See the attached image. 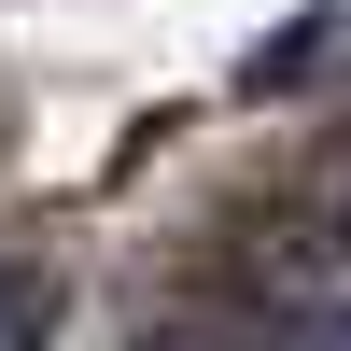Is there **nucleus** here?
<instances>
[{
    "label": "nucleus",
    "instance_id": "nucleus-1",
    "mask_svg": "<svg viewBox=\"0 0 351 351\" xmlns=\"http://www.w3.org/2000/svg\"><path fill=\"white\" fill-rule=\"evenodd\" d=\"M295 84H351V0H309L295 28L253 43V99H295Z\"/></svg>",
    "mask_w": 351,
    "mask_h": 351
},
{
    "label": "nucleus",
    "instance_id": "nucleus-2",
    "mask_svg": "<svg viewBox=\"0 0 351 351\" xmlns=\"http://www.w3.org/2000/svg\"><path fill=\"white\" fill-rule=\"evenodd\" d=\"M56 337V281L43 267H0V351H43Z\"/></svg>",
    "mask_w": 351,
    "mask_h": 351
}]
</instances>
